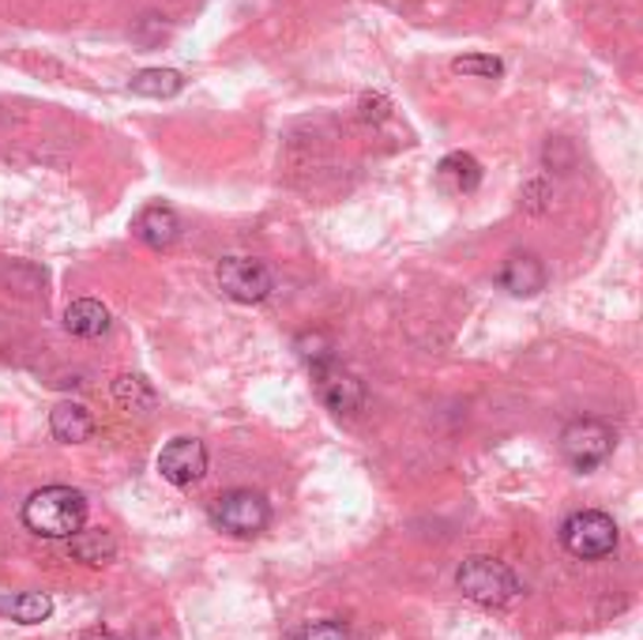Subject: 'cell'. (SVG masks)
<instances>
[{
	"label": "cell",
	"mask_w": 643,
	"mask_h": 640,
	"mask_svg": "<svg viewBox=\"0 0 643 640\" xmlns=\"http://www.w3.org/2000/svg\"><path fill=\"white\" fill-rule=\"evenodd\" d=\"M87 520V502L72 486H46L38 494L26 497L23 505V524L42 539H68L83 528Z\"/></svg>",
	"instance_id": "6da1fadb"
},
{
	"label": "cell",
	"mask_w": 643,
	"mask_h": 640,
	"mask_svg": "<svg viewBox=\"0 0 643 640\" xmlns=\"http://www.w3.org/2000/svg\"><path fill=\"white\" fill-rule=\"evenodd\" d=\"M455 584L471 603L478 607H508L523 587H519L516 573L497 558H466L455 573Z\"/></svg>",
	"instance_id": "7a4b0ae2"
},
{
	"label": "cell",
	"mask_w": 643,
	"mask_h": 640,
	"mask_svg": "<svg viewBox=\"0 0 643 640\" xmlns=\"http://www.w3.org/2000/svg\"><path fill=\"white\" fill-rule=\"evenodd\" d=\"M561 542H565L572 558H606L618 547V524H613V516L598 513V508H584V513H572L561 524Z\"/></svg>",
	"instance_id": "3957f363"
},
{
	"label": "cell",
	"mask_w": 643,
	"mask_h": 640,
	"mask_svg": "<svg viewBox=\"0 0 643 640\" xmlns=\"http://www.w3.org/2000/svg\"><path fill=\"white\" fill-rule=\"evenodd\" d=\"M613 429L598 418H572V423L561 429V452L576 471H595L598 463H606L613 456Z\"/></svg>",
	"instance_id": "277c9868"
},
{
	"label": "cell",
	"mask_w": 643,
	"mask_h": 640,
	"mask_svg": "<svg viewBox=\"0 0 643 640\" xmlns=\"http://www.w3.org/2000/svg\"><path fill=\"white\" fill-rule=\"evenodd\" d=\"M313 384L316 396L324 400V407L335 415H358L365 407V384L358 373H350L347 366H339L335 358L328 362H313Z\"/></svg>",
	"instance_id": "5b68a950"
},
{
	"label": "cell",
	"mask_w": 643,
	"mask_h": 640,
	"mask_svg": "<svg viewBox=\"0 0 643 640\" xmlns=\"http://www.w3.org/2000/svg\"><path fill=\"white\" fill-rule=\"evenodd\" d=\"M211 516H215V524L223 531L249 539V535H260L263 528H268L271 508L257 490H226V494L215 502V508H211Z\"/></svg>",
	"instance_id": "8992f818"
},
{
	"label": "cell",
	"mask_w": 643,
	"mask_h": 640,
	"mask_svg": "<svg viewBox=\"0 0 643 640\" xmlns=\"http://www.w3.org/2000/svg\"><path fill=\"white\" fill-rule=\"evenodd\" d=\"M218 291L241 305H257L271 294V276L252 257H226L218 265Z\"/></svg>",
	"instance_id": "52a82bcc"
},
{
	"label": "cell",
	"mask_w": 643,
	"mask_h": 640,
	"mask_svg": "<svg viewBox=\"0 0 643 640\" xmlns=\"http://www.w3.org/2000/svg\"><path fill=\"white\" fill-rule=\"evenodd\" d=\"M207 471V449L196 437H173L162 452H158V475L173 486H189Z\"/></svg>",
	"instance_id": "ba28073f"
},
{
	"label": "cell",
	"mask_w": 643,
	"mask_h": 640,
	"mask_svg": "<svg viewBox=\"0 0 643 640\" xmlns=\"http://www.w3.org/2000/svg\"><path fill=\"white\" fill-rule=\"evenodd\" d=\"M132 231H136V238L144 245H151V249H170V245L181 238V218H178L173 207L151 204V207H144V212L136 215Z\"/></svg>",
	"instance_id": "9c48e42d"
},
{
	"label": "cell",
	"mask_w": 643,
	"mask_h": 640,
	"mask_svg": "<svg viewBox=\"0 0 643 640\" xmlns=\"http://www.w3.org/2000/svg\"><path fill=\"white\" fill-rule=\"evenodd\" d=\"M497 283L512 297H531L545 287V268L539 257H531V252H516V257L505 260Z\"/></svg>",
	"instance_id": "30bf717a"
},
{
	"label": "cell",
	"mask_w": 643,
	"mask_h": 640,
	"mask_svg": "<svg viewBox=\"0 0 643 640\" xmlns=\"http://www.w3.org/2000/svg\"><path fill=\"white\" fill-rule=\"evenodd\" d=\"M49 429L57 441L83 445V441H91V434H94V418H91V411L79 407V403H57L49 415Z\"/></svg>",
	"instance_id": "8fae6325"
},
{
	"label": "cell",
	"mask_w": 643,
	"mask_h": 640,
	"mask_svg": "<svg viewBox=\"0 0 643 640\" xmlns=\"http://www.w3.org/2000/svg\"><path fill=\"white\" fill-rule=\"evenodd\" d=\"M65 328L79 339H94L110 328V310L102 302H94V297H79V302L65 310Z\"/></svg>",
	"instance_id": "7c38bea8"
},
{
	"label": "cell",
	"mask_w": 643,
	"mask_h": 640,
	"mask_svg": "<svg viewBox=\"0 0 643 640\" xmlns=\"http://www.w3.org/2000/svg\"><path fill=\"white\" fill-rule=\"evenodd\" d=\"M68 550L83 565H105V561H113V554H117V542L102 528H79L76 535H68Z\"/></svg>",
	"instance_id": "4fadbf2b"
},
{
	"label": "cell",
	"mask_w": 643,
	"mask_h": 640,
	"mask_svg": "<svg viewBox=\"0 0 643 640\" xmlns=\"http://www.w3.org/2000/svg\"><path fill=\"white\" fill-rule=\"evenodd\" d=\"M437 178H440V186L452 192H474L482 186V166L474 155L455 151V155H448V159H440Z\"/></svg>",
	"instance_id": "5bb4252c"
},
{
	"label": "cell",
	"mask_w": 643,
	"mask_h": 640,
	"mask_svg": "<svg viewBox=\"0 0 643 640\" xmlns=\"http://www.w3.org/2000/svg\"><path fill=\"white\" fill-rule=\"evenodd\" d=\"M113 400L121 403L132 415H151L158 407V392L151 389V381H144L139 373H121L113 381Z\"/></svg>",
	"instance_id": "9a60e30c"
},
{
	"label": "cell",
	"mask_w": 643,
	"mask_h": 640,
	"mask_svg": "<svg viewBox=\"0 0 643 640\" xmlns=\"http://www.w3.org/2000/svg\"><path fill=\"white\" fill-rule=\"evenodd\" d=\"M0 614H8L20 626H38V621H46L53 614V599L46 592H20L0 599Z\"/></svg>",
	"instance_id": "2e32d148"
},
{
	"label": "cell",
	"mask_w": 643,
	"mask_h": 640,
	"mask_svg": "<svg viewBox=\"0 0 643 640\" xmlns=\"http://www.w3.org/2000/svg\"><path fill=\"white\" fill-rule=\"evenodd\" d=\"M184 76L178 68H144V72L132 76V91L144 94V99H173L181 94Z\"/></svg>",
	"instance_id": "e0dca14e"
},
{
	"label": "cell",
	"mask_w": 643,
	"mask_h": 640,
	"mask_svg": "<svg viewBox=\"0 0 643 640\" xmlns=\"http://www.w3.org/2000/svg\"><path fill=\"white\" fill-rule=\"evenodd\" d=\"M452 68L460 76H478V80H497L500 72H505V65H500V57H489V54H466V57H455Z\"/></svg>",
	"instance_id": "ac0fdd59"
},
{
	"label": "cell",
	"mask_w": 643,
	"mask_h": 640,
	"mask_svg": "<svg viewBox=\"0 0 643 640\" xmlns=\"http://www.w3.org/2000/svg\"><path fill=\"white\" fill-rule=\"evenodd\" d=\"M297 640H350V629L342 621H309V626L297 633Z\"/></svg>",
	"instance_id": "d6986e66"
},
{
	"label": "cell",
	"mask_w": 643,
	"mask_h": 640,
	"mask_svg": "<svg viewBox=\"0 0 643 640\" xmlns=\"http://www.w3.org/2000/svg\"><path fill=\"white\" fill-rule=\"evenodd\" d=\"M387 113H392V102H387L384 94H365V99H361V117L365 121H384Z\"/></svg>",
	"instance_id": "ffe728a7"
},
{
	"label": "cell",
	"mask_w": 643,
	"mask_h": 640,
	"mask_svg": "<svg viewBox=\"0 0 643 640\" xmlns=\"http://www.w3.org/2000/svg\"><path fill=\"white\" fill-rule=\"evenodd\" d=\"M76 640H121V637L105 633V629H91V633H83V637H76Z\"/></svg>",
	"instance_id": "44dd1931"
}]
</instances>
